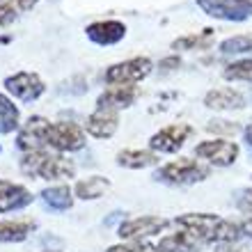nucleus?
Instances as JSON below:
<instances>
[{"label": "nucleus", "mask_w": 252, "mask_h": 252, "mask_svg": "<svg viewBox=\"0 0 252 252\" xmlns=\"http://www.w3.org/2000/svg\"><path fill=\"white\" fill-rule=\"evenodd\" d=\"M16 147L23 154L41 149L80 152L85 147V128L73 122H48L44 117H30L16 138Z\"/></svg>", "instance_id": "nucleus-1"}, {"label": "nucleus", "mask_w": 252, "mask_h": 252, "mask_svg": "<svg viewBox=\"0 0 252 252\" xmlns=\"http://www.w3.org/2000/svg\"><path fill=\"white\" fill-rule=\"evenodd\" d=\"M174 225L179 229H188L202 246H220V243H236L243 236L239 222L220 218L216 213H184L174 218Z\"/></svg>", "instance_id": "nucleus-2"}, {"label": "nucleus", "mask_w": 252, "mask_h": 252, "mask_svg": "<svg viewBox=\"0 0 252 252\" xmlns=\"http://www.w3.org/2000/svg\"><path fill=\"white\" fill-rule=\"evenodd\" d=\"M21 170L26 174H30V177H37V179L58 181V179H69V177H73L76 165H73L69 158L60 156V154H51L48 149H41V152L23 154Z\"/></svg>", "instance_id": "nucleus-3"}, {"label": "nucleus", "mask_w": 252, "mask_h": 252, "mask_svg": "<svg viewBox=\"0 0 252 252\" xmlns=\"http://www.w3.org/2000/svg\"><path fill=\"white\" fill-rule=\"evenodd\" d=\"M209 165H202L195 158H177L172 163H165L163 167L156 170V179L170 186H190V184H199L209 177Z\"/></svg>", "instance_id": "nucleus-4"}, {"label": "nucleus", "mask_w": 252, "mask_h": 252, "mask_svg": "<svg viewBox=\"0 0 252 252\" xmlns=\"http://www.w3.org/2000/svg\"><path fill=\"white\" fill-rule=\"evenodd\" d=\"M154 64L149 58H131V60L110 64L103 73V80L108 85H135L140 80H145L152 73Z\"/></svg>", "instance_id": "nucleus-5"}, {"label": "nucleus", "mask_w": 252, "mask_h": 252, "mask_svg": "<svg viewBox=\"0 0 252 252\" xmlns=\"http://www.w3.org/2000/svg\"><path fill=\"white\" fill-rule=\"evenodd\" d=\"M239 145L232 142V140L225 138H216V140H204L195 147V156L197 158H204L206 163H211L216 167H229L236 163L239 158Z\"/></svg>", "instance_id": "nucleus-6"}, {"label": "nucleus", "mask_w": 252, "mask_h": 252, "mask_svg": "<svg viewBox=\"0 0 252 252\" xmlns=\"http://www.w3.org/2000/svg\"><path fill=\"white\" fill-rule=\"evenodd\" d=\"M197 7L220 21L241 23L252 19V0H197Z\"/></svg>", "instance_id": "nucleus-7"}, {"label": "nucleus", "mask_w": 252, "mask_h": 252, "mask_svg": "<svg viewBox=\"0 0 252 252\" xmlns=\"http://www.w3.org/2000/svg\"><path fill=\"white\" fill-rule=\"evenodd\" d=\"M167 227H170V220L163 216H140V218L124 220L117 227V234L124 241H142L147 236H156V234L165 232Z\"/></svg>", "instance_id": "nucleus-8"}, {"label": "nucleus", "mask_w": 252, "mask_h": 252, "mask_svg": "<svg viewBox=\"0 0 252 252\" xmlns=\"http://www.w3.org/2000/svg\"><path fill=\"white\" fill-rule=\"evenodd\" d=\"M192 133L195 128L190 124H170L149 138V149L156 154H177Z\"/></svg>", "instance_id": "nucleus-9"}, {"label": "nucleus", "mask_w": 252, "mask_h": 252, "mask_svg": "<svg viewBox=\"0 0 252 252\" xmlns=\"http://www.w3.org/2000/svg\"><path fill=\"white\" fill-rule=\"evenodd\" d=\"M5 90L12 94V96H16V99L30 103V101H37L41 94H44L46 85H44V80H41L37 73L19 71V73L5 78Z\"/></svg>", "instance_id": "nucleus-10"}, {"label": "nucleus", "mask_w": 252, "mask_h": 252, "mask_svg": "<svg viewBox=\"0 0 252 252\" xmlns=\"http://www.w3.org/2000/svg\"><path fill=\"white\" fill-rule=\"evenodd\" d=\"M85 34L96 46H113L126 37V26L122 21H96L85 28Z\"/></svg>", "instance_id": "nucleus-11"}, {"label": "nucleus", "mask_w": 252, "mask_h": 252, "mask_svg": "<svg viewBox=\"0 0 252 252\" xmlns=\"http://www.w3.org/2000/svg\"><path fill=\"white\" fill-rule=\"evenodd\" d=\"M32 199H34V195L26 186L0 179V213L26 209L28 204H32Z\"/></svg>", "instance_id": "nucleus-12"}, {"label": "nucleus", "mask_w": 252, "mask_h": 252, "mask_svg": "<svg viewBox=\"0 0 252 252\" xmlns=\"http://www.w3.org/2000/svg\"><path fill=\"white\" fill-rule=\"evenodd\" d=\"M246 96L234 90V87H218V90H211V92L204 94V106L209 110H220V113H227V110H243L246 108Z\"/></svg>", "instance_id": "nucleus-13"}, {"label": "nucleus", "mask_w": 252, "mask_h": 252, "mask_svg": "<svg viewBox=\"0 0 252 252\" xmlns=\"http://www.w3.org/2000/svg\"><path fill=\"white\" fill-rule=\"evenodd\" d=\"M140 96L138 85H110L106 92L96 99V108H108V110H120V108L133 106Z\"/></svg>", "instance_id": "nucleus-14"}, {"label": "nucleus", "mask_w": 252, "mask_h": 252, "mask_svg": "<svg viewBox=\"0 0 252 252\" xmlns=\"http://www.w3.org/2000/svg\"><path fill=\"white\" fill-rule=\"evenodd\" d=\"M120 126L117 110H108V108H96L90 117L85 120V131L92 138H113L115 131Z\"/></svg>", "instance_id": "nucleus-15"}, {"label": "nucleus", "mask_w": 252, "mask_h": 252, "mask_svg": "<svg viewBox=\"0 0 252 252\" xmlns=\"http://www.w3.org/2000/svg\"><path fill=\"white\" fill-rule=\"evenodd\" d=\"M202 248L204 246H202L188 229H179V232L170 234V236H163V239L158 241L160 252H199Z\"/></svg>", "instance_id": "nucleus-16"}, {"label": "nucleus", "mask_w": 252, "mask_h": 252, "mask_svg": "<svg viewBox=\"0 0 252 252\" xmlns=\"http://www.w3.org/2000/svg\"><path fill=\"white\" fill-rule=\"evenodd\" d=\"M158 154L152 149H124L117 154V165L128 170H145V167L158 165Z\"/></svg>", "instance_id": "nucleus-17"}, {"label": "nucleus", "mask_w": 252, "mask_h": 252, "mask_svg": "<svg viewBox=\"0 0 252 252\" xmlns=\"http://www.w3.org/2000/svg\"><path fill=\"white\" fill-rule=\"evenodd\" d=\"M32 220H0V243H21L34 229Z\"/></svg>", "instance_id": "nucleus-18"}, {"label": "nucleus", "mask_w": 252, "mask_h": 252, "mask_svg": "<svg viewBox=\"0 0 252 252\" xmlns=\"http://www.w3.org/2000/svg\"><path fill=\"white\" fill-rule=\"evenodd\" d=\"M213 37H216V30L213 28H204L199 32H190L184 34L179 39L172 41V51H204V48H211Z\"/></svg>", "instance_id": "nucleus-19"}, {"label": "nucleus", "mask_w": 252, "mask_h": 252, "mask_svg": "<svg viewBox=\"0 0 252 252\" xmlns=\"http://www.w3.org/2000/svg\"><path fill=\"white\" fill-rule=\"evenodd\" d=\"M110 190V181L106 177H85L83 181H78L76 186H73V192H76V197L80 199H99L103 197L106 192Z\"/></svg>", "instance_id": "nucleus-20"}, {"label": "nucleus", "mask_w": 252, "mask_h": 252, "mask_svg": "<svg viewBox=\"0 0 252 252\" xmlns=\"http://www.w3.org/2000/svg\"><path fill=\"white\" fill-rule=\"evenodd\" d=\"M39 0H0V28L9 26L23 12H30Z\"/></svg>", "instance_id": "nucleus-21"}, {"label": "nucleus", "mask_w": 252, "mask_h": 252, "mask_svg": "<svg viewBox=\"0 0 252 252\" xmlns=\"http://www.w3.org/2000/svg\"><path fill=\"white\" fill-rule=\"evenodd\" d=\"M39 195L55 211H66V209L73 206V195H71V188L69 186H51V188H46V190H41Z\"/></svg>", "instance_id": "nucleus-22"}, {"label": "nucleus", "mask_w": 252, "mask_h": 252, "mask_svg": "<svg viewBox=\"0 0 252 252\" xmlns=\"http://www.w3.org/2000/svg\"><path fill=\"white\" fill-rule=\"evenodd\" d=\"M19 128V108L9 96L0 94V133H12Z\"/></svg>", "instance_id": "nucleus-23"}, {"label": "nucleus", "mask_w": 252, "mask_h": 252, "mask_svg": "<svg viewBox=\"0 0 252 252\" xmlns=\"http://www.w3.org/2000/svg\"><path fill=\"white\" fill-rule=\"evenodd\" d=\"M252 51V34H234L227 37L220 44V53L222 55H241V53H250Z\"/></svg>", "instance_id": "nucleus-24"}, {"label": "nucleus", "mask_w": 252, "mask_h": 252, "mask_svg": "<svg viewBox=\"0 0 252 252\" xmlns=\"http://www.w3.org/2000/svg\"><path fill=\"white\" fill-rule=\"evenodd\" d=\"M222 78L225 80H243V83H252V58L236 60V62H232L229 66H225Z\"/></svg>", "instance_id": "nucleus-25"}, {"label": "nucleus", "mask_w": 252, "mask_h": 252, "mask_svg": "<svg viewBox=\"0 0 252 252\" xmlns=\"http://www.w3.org/2000/svg\"><path fill=\"white\" fill-rule=\"evenodd\" d=\"M106 252H160L158 246H152V243H145V241H126L120 246L108 248Z\"/></svg>", "instance_id": "nucleus-26"}, {"label": "nucleus", "mask_w": 252, "mask_h": 252, "mask_svg": "<svg viewBox=\"0 0 252 252\" xmlns=\"http://www.w3.org/2000/svg\"><path fill=\"white\" fill-rule=\"evenodd\" d=\"M206 128L211 133H216V135H220V138H229V135H234V133H239V126L234 124V122H225V120H213L206 124Z\"/></svg>", "instance_id": "nucleus-27"}, {"label": "nucleus", "mask_w": 252, "mask_h": 252, "mask_svg": "<svg viewBox=\"0 0 252 252\" xmlns=\"http://www.w3.org/2000/svg\"><path fill=\"white\" fill-rule=\"evenodd\" d=\"M234 202H236V209H239L241 213H246V216L252 218V188H241V190H236Z\"/></svg>", "instance_id": "nucleus-28"}, {"label": "nucleus", "mask_w": 252, "mask_h": 252, "mask_svg": "<svg viewBox=\"0 0 252 252\" xmlns=\"http://www.w3.org/2000/svg\"><path fill=\"white\" fill-rule=\"evenodd\" d=\"M216 252H252V250L250 248H239L234 243H220V246H216Z\"/></svg>", "instance_id": "nucleus-29"}, {"label": "nucleus", "mask_w": 252, "mask_h": 252, "mask_svg": "<svg viewBox=\"0 0 252 252\" xmlns=\"http://www.w3.org/2000/svg\"><path fill=\"white\" fill-rule=\"evenodd\" d=\"M163 69H174V66H179V58H167V60L160 62Z\"/></svg>", "instance_id": "nucleus-30"}, {"label": "nucleus", "mask_w": 252, "mask_h": 252, "mask_svg": "<svg viewBox=\"0 0 252 252\" xmlns=\"http://www.w3.org/2000/svg\"><path fill=\"white\" fill-rule=\"evenodd\" d=\"M241 229H243V236H250V239H252V218L246 220V222L241 225Z\"/></svg>", "instance_id": "nucleus-31"}, {"label": "nucleus", "mask_w": 252, "mask_h": 252, "mask_svg": "<svg viewBox=\"0 0 252 252\" xmlns=\"http://www.w3.org/2000/svg\"><path fill=\"white\" fill-rule=\"evenodd\" d=\"M243 135H246V142L252 147V122L246 126V128H243Z\"/></svg>", "instance_id": "nucleus-32"}, {"label": "nucleus", "mask_w": 252, "mask_h": 252, "mask_svg": "<svg viewBox=\"0 0 252 252\" xmlns=\"http://www.w3.org/2000/svg\"><path fill=\"white\" fill-rule=\"evenodd\" d=\"M44 252H60V250H44Z\"/></svg>", "instance_id": "nucleus-33"}]
</instances>
